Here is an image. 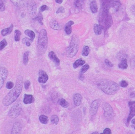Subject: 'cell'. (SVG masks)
Here are the masks:
<instances>
[{"instance_id":"41","label":"cell","mask_w":135,"mask_h":134,"mask_svg":"<svg viewBox=\"0 0 135 134\" xmlns=\"http://www.w3.org/2000/svg\"><path fill=\"white\" fill-rule=\"evenodd\" d=\"M105 63L106 64V65H107V66H110V67H112L113 66V64L111 62L110 60H108V59H106L105 60Z\"/></svg>"},{"instance_id":"16","label":"cell","mask_w":135,"mask_h":134,"mask_svg":"<svg viewBox=\"0 0 135 134\" xmlns=\"http://www.w3.org/2000/svg\"><path fill=\"white\" fill-rule=\"evenodd\" d=\"M82 95L80 94H76L74 95V102L75 106H80L82 103Z\"/></svg>"},{"instance_id":"15","label":"cell","mask_w":135,"mask_h":134,"mask_svg":"<svg viewBox=\"0 0 135 134\" xmlns=\"http://www.w3.org/2000/svg\"><path fill=\"white\" fill-rule=\"evenodd\" d=\"M21 130V124L19 122H17L15 123H14V125L12 129L11 133H20Z\"/></svg>"},{"instance_id":"11","label":"cell","mask_w":135,"mask_h":134,"mask_svg":"<svg viewBox=\"0 0 135 134\" xmlns=\"http://www.w3.org/2000/svg\"><path fill=\"white\" fill-rule=\"evenodd\" d=\"M99 105H100V102L99 100H95V101H93L92 103V104L91 105L90 112L92 115L96 114V112L98 111L99 106Z\"/></svg>"},{"instance_id":"34","label":"cell","mask_w":135,"mask_h":134,"mask_svg":"<svg viewBox=\"0 0 135 134\" xmlns=\"http://www.w3.org/2000/svg\"><path fill=\"white\" fill-rule=\"evenodd\" d=\"M35 20H37L38 22H39V23L40 24V25H43V22H42V20H43V16L42 15L41 13H39V14H38V15L36 16L35 18Z\"/></svg>"},{"instance_id":"10","label":"cell","mask_w":135,"mask_h":134,"mask_svg":"<svg viewBox=\"0 0 135 134\" xmlns=\"http://www.w3.org/2000/svg\"><path fill=\"white\" fill-rule=\"evenodd\" d=\"M129 106L130 108V112L127 119L128 123H129L131 119L135 116V101L129 102Z\"/></svg>"},{"instance_id":"48","label":"cell","mask_w":135,"mask_h":134,"mask_svg":"<svg viewBox=\"0 0 135 134\" xmlns=\"http://www.w3.org/2000/svg\"><path fill=\"white\" fill-rule=\"evenodd\" d=\"M31 41H30V40H29V41H28V42H26V45H27V46H28V47H29L30 46V42H31Z\"/></svg>"},{"instance_id":"47","label":"cell","mask_w":135,"mask_h":134,"mask_svg":"<svg viewBox=\"0 0 135 134\" xmlns=\"http://www.w3.org/2000/svg\"><path fill=\"white\" fill-rule=\"evenodd\" d=\"M131 10L132 11V13H133L134 15H135V5H133V6L131 8Z\"/></svg>"},{"instance_id":"45","label":"cell","mask_w":135,"mask_h":134,"mask_svg":"<svg viewBox=\"0 0 135 134\" xmlns=\"http://www.w3.org/2000/svg\"><path fill=\"white\" fill-rule=\"evenodd\" d=\"M135 57H133V59L131 61V63H132V65H133V67L135 66Z\"/></svg>"},{"instance_id":"20","label":"cell","mask_w":135,"mask_h":134,"mask_svg":"<svg viewBox=\"0 0 135 134\" xmlns=\"http://www.w3.org/2000/svg\"><path fill=\"white\" fill-rule=\"evenodd\" d=\"M74 25V22L73 21H69V22L67 23V25L66 26V27H65V32H66L67 34H70L72 32V28H71V26Z\"/></svg>"},{"instance_id":"2","label":"cell","mask_w":135,"mask_h":134,"mask_svg":"<svg viewBox=\"0 0 135 134\" xmlns=\"http://www.w3.org/2000/svg\"><path fill=\"white\" fill-rule=\"evenodd\" d=\"M98 87L103 92L107 94H114L119 90V87L116 83L110 80H102L99 82Z\"/></svg>"},{"instance_id":"30","label":"cell","mask_w":135,"mask_h":134,"mask_svg":"<svg viewBox=\"0 0 135 134\" xmlns=\"http://www.w3.org/2000/svg\"><path fill=\"white\" fill-rule=\"evenodd\" d=\"M84 0H75V6L79 9H81L82 8L83 5Z\"/></svg>"},{"instance_id":"35","label":"cell","mask_w":135,"mask_h":134,"mask_svg":"<svg viewBox=\"0 0 135 134\" xmlns=\"http://www.w3.org/2000/svg\"><path fill=\"white\" fill-rule=\"evenodd\" d=\"M8 43H7V42L5 39H3L2 41L0 42V50L3 49L5 47Z\"/></svg>"},{"instance_id":"23","label":"cell","mask_w":135,"mask_h":134,"mask_svg":"<svg viewBox=\"0 0 135 134\" xmlns=\"http://www.w3.org/2000/svg\"><path fill=\"white\" fill-rule=\"evenodd\" d=\"M25 34L26 35H28V37H29L30 38V39L31 41L32 42L33 41L35 37V34L34 32L30 30H26L25 31Z\"/></svg>"},{"instance_id":"12","label":"cell","mask_w":135,"mask_h":134,"mask_svg":"<svg viewBox=\"0 0 135 134\" xmlns=\"http://www.w3.org/2000/svg\"><path fill=\"white\" fill-rule=\"evenodd\" d=\"M29 12L32 15H34L36 13V10H37V6H36V4L34 1H30L28 4Z\"/></svg>"},{"instance_id":"31","label":"cell","mask_w":135,"mask_h":134,"mask_svg":"<svg viewBox=\"0 0 135 134\" xmlns=\"http://www.w3.org/2000/svg\"><path fill=\"white\" fill-rule=\"evenodd\" d=\"M90 53V48L88 46H84L82 51V55L84 56H87Z\"/></svg>"},{"instance_id":"21","label":"cell","mask_w":135,"mask_h":134,"mask_svg":"<svg viewBox=\"0 0 135 134\" xmlns=\"http://www.w3.org/2000/svg\"><path fill=\"white\" fill-rule=\"evenodd\" d=\"M90 9L91 11L93 13H96L98 12V5L96 4V2L95 1H92L90 3Z\"/></svg>"},{"instance_id":"29","label":"cell","mask_w":135,"mask_h":134,"mask_svg":"<svg viewBox=\"0 0 135 134\" xmlns=\"http://www.w3.org/2000/svg\"><path fill=\"white\" fill-rule=\"evenodd\" d=\"M59 104H60L61 106H62L63 107H65V108H66L69 106V103L67 102L66 100L64 99H61L59 100Z\"/></svg>"},{"instance_id":"28","label":"cell","mask_w":135,"mask_h":134,"mask_svg":"<svg viewBox=\"0 0 135 134\" xmlns=\"http://www.w3.org/2000/svg\"><path fill=\"white\" fill-rule=\"evenodd\" d=\"M39 121L40 122L43 124H46L48 122V117L46 116V115H42L39 116Z\"/></svg>"},{"instance_id":"44","label":"cell","mask_w":135,"mask_h":134,"mask_svg":"<svg viewBox=\"0 0 135 134\" xmlns=\"http://www.w3.org/2000/svg\"><path fill=\"white\" fill-rule=\"evenodd\" d=\"M103 133L105 134H110L111 133V130H110V128H105V130L103 131Z\"/></svg>"},{"instance_id":"32","label":"cell","mask_w":135,"mask_h":134,"mask_svg":"<svg viewBox=\"0 0 135 134\" xmlns=\"http://www.w3.org/2000/svg\"><path fill=\"white\" fill-rule=\"evenodd\" d=\"M51 121L52 124H57L59 122V118L57 115H54L51 117Z\"/></svg>"},{"instance_id":"39","label":"cell","mask_w":135,"mask_h":134,"mask_svg":"<svg viewBox=\"0 0 135 134\" xmlns=\"http://www.w3.org/2000/svg\"><path fill=\"white\" fill-rule=\"evenodd\" d=\"M30 85V82L29 81H25V82H24V87H25V89H28V88L29 87V86Z\"/></svg>"},{"instance_id":"22","label":"cell","mask_w":135,"mask_h":134,"mask_svg":"<svg viewBox=\"0 0 135 134\" xmlns=\"http://www.w3.org/2000/svg\"><path fill=\"white\" fill-rule=\"evenodd\" d=\"M13 29V25H11L8 28H5V29H3L1 31V34L2 36H6L7 35L10 34L11 32L12 31V30Z\"/></svg>"},{"instance_id":"5","label":"cell","mask_w":135,"mask_h":134,"mask_svg":"<svg viewBox=\"0 0 135 134\" xmlns=\"http://www.w3.org/2000/svg\"><path fill=\"white\" fill-rule=\"evenodd\" d=\"M47 34L46 30L43 29L40 31L38 37V48L39 51L45 52L47 46Z\"/></svg>"},{"instance_id":"6","label":"cell","mask_w":135,"mask_h":134,"mask_svg":"<svg viewBox=\"0 0 135 134\" xmlns=\"http://www.w3.org/2000/svg\"><path fill=\"white\" fill-rule=\"evenodd\" d=\"M102 4V8L109 11L110 9L113 8L117 10L121 5L120 0H100Z\"/></svg>"},{"instance_id":"17","label":"cell","mask_w":135,"mask_h":134,"mask_svg":"<svg viewBox=\"0 0 135 134\" xmlns=\"http://www.w3.org/2000/svg\"><path fill=\"white\" fill-rule=\"evenodd\" d=\"M49 57L50 59H51L54 62V63L57 64V65H59L60 63L59 59L57 57L56 55L53 51H51L49 52Z\"/></svg>"},{"instance_id":"25","label":"cell","mask_w":135,"mask_h":134,"mask_svg":"<svg viewBox=\"0 0 135 134\" xmlns=\"http://www.w3.org/2000/svg\"><path fill=\"white\" fill-rule=\"evenodd\" d=\"M93 30L96 35H100L102 33V27L99 25H98V24L94 25Z\"/></svg>"},{"instance_id":"18","label":"cell","mask_w":135,"mask_h":134,"mask_svg":"<svg viewBox=\"0 0 135 134\" xmlns=\"http://www.w3.org/2000/svg\"><path fill=\"white\" fill-rule=\"evenodd\" d=\"M50 26L54 30H59L61 29V26L55 20H52L51 21V22H50Z\"/></svg>"},{"instance_id":"9","label":"cell","mask_w":135,"mask_h":134,"mask_svg":"<svg viewBox=\"0 0 135 134\" xmlns=\"http://www.w3.org/2000/svg\"><path fill=\"white\" fill-rule=\"evenodd\" d=\"M8 72L5 67H0V89L3 87L5 81L8 76Z\"/></svg>"},{"instance_id":"26","label":"cell","mask_w":135,"mask_h":134,"mask_svg":"<svg viewBox=\"0 0 135 134\" xmlns=\"http://www.w3.org/2000/svg\"><path fill=\"white\" fill-rule=\"evenodd\" d=\"M84 64H85V61L83 60L82 59H78V60H77L74 63V65H73L74 68H77L78 66L82 65Z\"/></svg>"},{"instance_id":"14","label":"cell","mask_w":135,"mask_h":134,"mask_svg":"<svg viewBox=\"0 0 135 134\" xmlns=\"http://www.w3.org/2000/svg\"><path fill=\"white\" fill-rule=\"evenodd\" d=\"M10 1L14 5L19 7V8H22L26 4V0H10Z\"/></svg>"},{"instance_id":"4","label":"cell","mask_w":135,"mask_h":134,"mask_svg":"<svg viewBox=\"0 0 135 134\" xmlns=\"http://www.w3.org/2000/svg\"><path fill=\"white\" fill-rule=\"evenodd\" d=\"M79 39L76 35H73L69 47L66 50L67 56L69 57H73L78 53L79 49Z\"/></svg>"},{"instance_id":"43","label":"cell","mask_w":135,"mask_h":134,"mask_svg":"<svg viewBox=\"0 0 135 134\" xmlns=\"http://www.w3.org/2000/svg\"><path fill=\"white\" fill-rule=\"evenodd\" d=\"M64 9L63 7H60L57 11V13L58 14L60 13H64Z\"/></svg>"},{"instance_id":"33","label":"cell","mask_w":135,"mask_h":134,"mask_svg":"<svg viewBox=\"0 0 135 134\" xmlns=\"http://www.w3.org/2000/svg\"><path fill=\"white\" fill-rule=\"evenodd\" d=\"M15 33H16V36L14 37V39L16 42H18L20 39V36L21 35V32L18 30H15Z\"/></svg>"},{"instance_id":"46","label":"cell","mask_w":135,"mask_h":134,"mask_svg":"<svg viewBox=\"0 0 135 134\" xmlns=\"http://www.w3.org/2000/svg\"><path fill=\"white\" fill-rule=\"evenodd\" d=\"M131 123H132V126L135 129V119H133V120L131 121Z\"/></svg>"},{"instance_id":"7","label":"cell","mask_w":135,"mask_h":134,"mask_svg":"<svg viewBox=\"0 0 135 134\" xmlns=\"http://www.w3.org/2000/svg\"><path fill=\"white\" fill-rule=\"evenodd\" d=\"M103 108L104 110V116L107 120H111V119L114 118V113L112 107L110 106L109 104L105 103L103 105Z\"/></svg>"},{"instance_id":"38","label":"cell","mask_w":135,"mask_h":134,"mask_svg":"<svg viewBox=\"0 0 135 134\" xmlns=\"http://www.w3.org/2000/svg\"><path fill=\"white\" fill-rule=\"evenodd\" d=\"M5 10V6L2 0H0V11H4Z\"/></svg>"},{"instance_id":"49","label":"cell","mask_w":135,"mask_h":134,"mask_svg":"<svg viewBox=\"0 0 135 134\" xmlns=\"http://www.w3.org/2000/svg\"><path fill=\"white\" fill-rule=\"evenodd\" d=\"M130 96L131 97H135V92H133L131 93V94H130Z\"/></svg>"},{"instance_id":"40","label":"cell","mask_w":135,"mask_h":134,"mask_svg":"<svg viewBox=\"0 0 135 134\" xmlns=\"http://www.w3.org/2000/svg\"><path fill=\"white\" fill-rule=\"evenodd\" d=\"M128 83L127 81H122L121 82H120V85H121V87L123 88H125V87H127L128 86Z\"/></svg>"},{"instance_id":"27","label":"cell","mask_w":135,"mask_h":134,"mask_svg":"<svg viewBox=\"0 0 135 134\" xmlns=\"http://www.w3.org/2000/svg\"><path fill=\"white\" fill-rule=\"evenodd\" d=\"M29 52L27 51L24 53L23 57V62L25 65H26L29 61Z\"/></svg>"},{"instance_id":"42","label":"cell","mask_w":135,"mask_h":134,"mask_svg":"<svg viewBox=\"0 0 135 134\" xmlns=\"http://www.w3.org/2000/svg\"><path fill=\"white\" fill-rule=\"evenodd\" d=\"M47 9H49V8H48L46 5H43L41 6L40 10V12H42V11H44L45 10H47Z\"/></svg>"},{"instance_id":"3","label":"cell","mask_w":135,"mask_h":134,"mask_svg":"<svg viewBox=\"0 0 135 134\" xmlns=\"http://www.w3.org/2000/svg\"><path fill=\"white\" fill-rule=\"evenodd\" d=\"M99 22L101 27L104 30H107L111 26L113 21L109 11L103 8L101 9L99 16Z\"/></svg>"},{"instance_id":"13","label":"cell","mask_w":135,"mask_h":134,"mask_svg":"<svg viewBox=\"0 0 135 134\" xmlns=\"http://www.w3.org/2000/svg\"><path fill=\"white\" fill-rule=\"evenodd\" d=\"M48 75H47V73L45 72V71H40L39 72V78H38V81L40 83H45L47 82V81L48 80Z\"/></svg>"},{"instance_id":"19","label":"cell","mask_w":135,"mask_h":134,"mask_svg":"<svg viewBox=\"0 0 135 134\" xmlns=\"http://www.w3.org/2000/svg\"><path fill=\"white\" fill-rule=\"evenodd\" d=\"M34 100L33 96L30 94H25V97L23 99V102L25 104H30L33 103Z\"/></svg>"},{"instance_id":"1","label":"cell","mask_w":135,"mask_h":134,"mask_svg":"<svg viewBox=\"0 0 135 134\" xmlns=\"http://www.w3.org/2000/svg\"><path fill=\"white\" fill-rule=\"evenodd\" d=\"M22 77L21 76H18L15 87L10 91V92L6 95L2 100V104L4 106H9L13 104L18 98L22 90Z\"/></svg>"},{"instance_id":"36","label":"cell","mask_w":135,"mask_h":134,"mask_svg":"<svg viewBox=\"0 0 135 134\" xmlns=\"http://www.w3.org/2000/svg\"><path fill=\"white\" fill-rule=\"evenodd\" d=\"M6 87L7 88V89H11L14 87V83L13 82H11V81H9V82H8L6 83Z\"/></svg>"},{"instance_id":"37","label":"cell","mask_w":135,"mask_h":134,"mask_svg":"<svg viewBox=\"0 0 135 134\" xmlns=\"http://www.w3.org/2000/svg\"><path fill=\"white\" fill-rule=\"evenodd\" d=\"M89 68H90V66H89L88 64H86V65H84L82 67V68L81 72L82 73H85L89 69Z\"/></svg>"},{"instance_id":"50","label":"cell","mask_w":135,"mask_h":134,"mask_svg":"<svg viewBox=\"0 0 135 134\" xmlns=\"http://www.w3.org/2000/svg\"><path fill=\"white\" fill-rule=\"evenodd\" d=\"M55 1H56V2L58 4H62L63 0H55Z\"/></svg>"},{"instance_id":"24","label":"cell","mask_w":135,"mask_h":134,"mask_svg":"<svg viewBox=\"0 0 135 134\" xmlns=\"http://www.w3.org/2000/svg\"><path fill=\"white\" fill-rule=\"evenodd\" d=\"M119 67L120 69H125L127 68L128 64L126 59H123L122 60V61L120 62L119 64Z\"/></svg>"},{"instance_id":"8","label":"cell","mask_w":135,"mask_h":134,"mask_svg":"<svg viewBox=\"0 0 135 134\" xmlns=\"http://www.w3.org/2000/svg\"><path fill=\"white\" fill-rule=\"evenodd\" d=\"M21 110L22 109L20 105H16L15 106L11 107L10 111H9V115L10 116L11 118H16L20 114Z\"/></svg>"}]
</instances>
